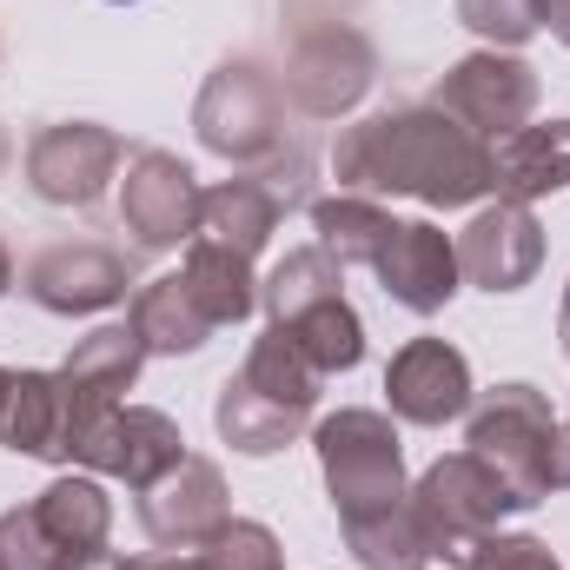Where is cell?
<instances>
[{
  "label": "cell",
  "mask_w": 570,
  "mask_h": 570,
  "mask_svg": "<svg viewBox=\"0 0 570 570\" xmlns=\"http://www.w3.org/2000/svg\"><path fill=\"white\" fill-rule=\"evenodd\" d=\"M558 332H564V352H570V292H564V318H558Z\"/></svg>",
  "instance_id": "35"
},
{
  "label": "cell",
  "mask_w": 570,
  "mask_h": 570,
  "mask_svg": "<svg viewBox=\"0 0 570 570\" xmlns=\"http://www.w3.org/2000/svg\"><path fill=\"white\" fill-rule=\"evenodd\" d=\"M305 179H312V153L305 146H292V153H273V159H259L253 173H239V179H226V186H213L206 193V206H199V233L193 239H219V246H233V253H259L273 233H279V219L305 199Z\"/></svg>",
  "instance_id": "8"
},
{
  "label": "cell",
  "mask_w": 570,
  "mask_h": 570,
  "mask_svg": "<svg viewBox=\"0 0 570 570\" xmlns=\"http://www.w3.org/2000/svg\"><path fill=\"white\" fill-rule=\"evenodd\" d=\"M338 193L358 199H425V206H471L491 193V146L464 134L444 107H385L345 127L332 146Z\"/></svg>",
  "instance_id": "1"
},
{
  "label": "cell",
  "mask_w": 570,
  "mask_h": 570,
  "mask_svg": "<svg viewBox=\"0 0 570 570\" xmlns=\"http://www.w3.org/2000/svg\"><path fill=\"white\" fill-rule=\"evenodd\" d=\"M0 444H7V451H20V458L67 464L53 372H13V385H7V399H0Z\"/></svg>",
  "instance_id": "23"
},
{
  "label": "cell",
  "mask_w": 570,
  "mask_h": 570,
  "mask_svg": "<svg viewBox=\"0 0 570 570\" xmlns=\"http://www.w3.org/2000/svg\"><path fill=\"white\" fill-rule=\"evenodd\" d=\"M199 206H206V193H199V179H193V166H186L179 153H166V146H134V153H127L120 219H127L134 246H146V253H166V246H179V239L193 246Z\"/></svg>",
  "instance_id": "13"
},
{
  "label": "cell",
  "mask_w": 570,
  "mask_h": 570,
  "mask_svg": "<svg viewBox=\"0 0 570 570\" xmlns=\"http://www.w3.org/2000/svg\"><path fill=\"white\" fill-rule=\"evenodd\" d=\"M199 140L233 166H259L285 146V80L266 73L259 60H226L213 67V80L199 87L193 107Z\"/></svg>",
  "instance_id": "7"
},
{
  "label": "cell",
  "mask_w": 570,
  "mask_h": 570,
  "mask_svg": "<svg viewBox=\"0 0 570 570\" xmlns=\"http://www.w3.org/2000/svg\"><path fill=\"white\" fill-rule=\"evenodd\" d=\"M134 332H140L146 352H166V358H179V352H199L219 325L199 312V298L186 292L179 273H166V279L140 285V298H134V318H127Z\"/></svg>",
  "instance_id": "22"
},
{
  "label": "cell",
  "mask_w": 570,
  "mask_h": 570,
  "mask_svg": "<svg viewBox=\"0 0 570 570\" xmlns=\"http://www.w3.org/2000/svg\"><path fill=\"white\" fill-rule=\"evenodd\" d=\"M385 226H392V213L379 199H358V193L312 199V233L338 266H372V246L385 239Z\"/></svg>",
  "instance_id": "25"
},
{
  "label": "cell",
  "mask_w": 570,
  "mask_h": 570,
  "mask_svg": "<svg viewBox=\"0 0 570 570\" xmlns=\"http://www.w3.org/2000/svg\"><path fill=\"white\" fill-rule=\"evenodd\" d=\"M345 544H352V558L365 570H425L431 564V544H425V531H419V518H412V491H405L399 511L345 524Z\"/></svg>",
  "instance_id": "26"
},
{
  "label": "cell",
  "mask_w": 570,
  "mask_h": 570,
  "mask_svg": "<svg viewBox=\"0 0 570 570\" xmlns=\"http://www.w3.org/2000/svg\"><path fill=\"white\" fill-rule=\"evenodd\" d=\"M279 332L318 365V379L352 372V365L365 358V325H358V312L345 305V292H338V298H318V305H305V312H292V318H279Z\"/></svg>",
  "instance_id": "24"
},
{
  "label": "cell",
  "mask_w": 570,
  "mask_h": 570,
  "mask_svg": "<svg viewBox=\"0 0 570 570\" xmlns=\"http://www.w3.org/2000/svg\"><path fill=\"white\" fill-rule=\"evenodd\" d=\"M179 279H186V292L199 298V312H206L213 325H239V318H253V305H259L253 259L233 253V246H219V239H193Z\"/></svg>",
  "instance_id": "21"
},
{
  "label": "cell",
  "mask_w": 570,
  "mask_h": 570,
  "mask_svg": "<svg viewBox=\"0 0 570 570\" xmlns=\"http://www.w3.org/2000/svg\"><path fill=\"white\" fill-rule=\"evenodd\" d=\"M372 273L385 285V298H399L405 312H444L451 292H458V239H444L431 219H392L385 239L372 246Z\"/></svg>",
  "instance_id": "16"
},
{
  "label": "cell",
  "mask_w": 570,
  "mask_h": 570,
  "mask_svg": "<svg viewBox=\"0 0 570 570\" xmlns=\"http://www.w3.org/2000/svg\"><path fill=\"white\" fill-rule=\"evenodd\" d=\"M13 285V253H7V239H0V292Z\"/></svg>",
  "instance_id": "33"
},
{
  "label": "cell",
  "mask_w": 570,
  "mask_h": 570,
  "mask_svg": "<svg viewBox=\"0 0 570 570\" xmlns=\"http://www.w3.org/2000/svg\"><path fill=\"white\" fill-rule=\"evenodd\" d=\"M279 80H285V100L305 120H338V114H352L372 94L379 53H372V40L358 27H312V33L292 40Z\"/></svg>",
  "instance_id": "11"
},
{
  "label": "cell",
  "mask_w": 570,
  "mask_h": 570,
  "mask_svg": "<svg viewBox=\"0 0 570 570\" xmlns=\"http://www.w3.org/2000/svg\"><path fill=\"white\" fill-rule=\"evenodd\" d=\"M114 570H199L186 551H159V558H127V564H114Z\"/></svg>",
  "instance_id": "31"
},
{
  "label": "cell",
  "mask_w": 570,
  "mask_h": 570,
  "mask_svg": "<svg viewBox=\"0 0 570 570\" xmlns=\"http://www.w3.org/2000/svg\"><path fill=\"white\" fill-rule=\"evenodd\" d=\"M193 564L199 570H285L279 538H273L266 524H253V518H233L206 551H193Z\"/></svg>",
  "instance_id": "29"
},
{
  "label": "cell",
  "mask_w": 570,
  "mask_h": 570,
  "mask_svg": "<svg viewBox=\"0 0 570 570\" xmlns=\"http://www.w3.org/2000/svg\"><path fill=\"white\" fill-rule=\"evenodd\" d=\"M114 538V504L94 478H53L33 504L0 511V570H94Z\"/></svg>",
  "instance_id": "3"
},
{
  "label": "cell",
  "mask_w": 570,
  "mask_h": 570,
  "mask_svg": "<svg viewBox=\"0 0 570 570\" xmlns=\"http://www.w3.org/2000/svg\"><path fill=\"white\" fill-rule=\"evenodd\" d=\"M318 464H325V491L338 524H365L379 511L405 504V464H399V425L385 412H338L312 431Z\"/></svg>",
  "instance_id": "4"
},
{
  "label": "cell",
  "mask_w": 570,
  "mask_h": 570,
  "mask_svg": "<svg viewBox=\"0 0 570 570\" xmlns=\"http://www.w3.org/2000/svg\"><path fill=\"white\" fill-rule=\"evenodd\" d=\"M338 292H345V266H338L325 246H298V253H285L279 266H273V279L259 285L273 325L292 318V312H305V305H318V298H338Z\"/></svg>",
  "instance_id": "27"
},
{
  "label": "cell",
  "mask_w": 570,
  "mask_h": 570,
  "mask_svg": "<svg viewBox=\"0 0 570 570\" xmlns=\"http://www.w3.org/2000/svg\"><path fill=\"white\" fill-rule=\"evenodd\" d=\"M511 511H524V498L478 458V451H451V458H438L425 478L412 484V518H419V531H425L431 558H444V564H458L478 538H491Z\"/></svg>",
  "instance_id": "5"
},
{
  "label": "cell",
  "mask_w": 570,
  "mask_h": 570,
  "mask_svg": "<svg viewBox=\"0 0 570 570\" xmlns=\"http://www.w3.org/2000/svg\"><path fill=\"white\" fill-rule=\"evenodd\" d=\"M127 153L134 146L120 140L114 127H94V120H53V127H40L33 146H27V186H33V199H47V206H94L100 193H107V179L127 166Z\"/></svg>",
  "instance_id": "12"
},
{
  "label": "cell",
  "mask_w": 570,
  "mask_h": 570,
  "mask_svg": "<svg viewBox=\"0 0 570 570\" xmlns=\"http://www.w3.org/2000/svg\"><path fill=\"white\" fill-rule=\"evenodd\" d=\"M544 27H551V33L570 47V0H544Z\"/></svg>",
  "instance_id": "32"
},
{
  "label": "cell",
  "mask_w": 570,
  "mask_h": 570,
  "mask_svg": "<svg viewBox=\"0 0 570 570\" xmlns=\"http://www.w3.org/2000/svg\"><path fill=\"white\" fill-rule=\"evenodd\" d=\"M233 524V504H226V478L213 458H179L159 484L140 491V531L159 551H206L219 531Z\"/></svg>",
  "instance_id": "14"
},
{
  "label": "cell",
  "mask_w": 570,
  "mask_h": 570,
  "mask_svg": "<svg viewBox=\"0 0 570 570\" xmlns=\"http://www.w3.org/2000/svg\"><path fill=\"white\" fill-rule=\"evenodd\" d=\"M538 266H544V226L518 199L484 206L458 233V273L471 285H484V292H518V285L538 279Z\"/></svg>",
  "instance_id": "18"
},
{
  "label": "cell",
  "mask_w": 570,
  "mask_h": 570,
  "mask_svg": "<svg viewBox=\"0 0 570 570\" xmlns=\"http://www.w3.org/2000/svg\"><path fill=\"white\" fill-rule=\"evenodd\" d=\"M7 159H13V140H7V127H0V173H7Z\"/></svg>",
  "instance_id": "34"
},
{
  "label": "cell",
  "mask_w": 570,
  "mask_h": 570,
  "mask_svg": "<svg viewBox=\"0 0 570 570\" xmlns=\"http://www.w3.org/2000/svg\"><path fill=\"white\" fill-rule=\"evenodd\" d=\"M127 285H134V253L107 246V239H60L27 266V298L40 312H60V318L120 305Z\"/></svg>",
  "instance_id": "15"
},
{
  "label": "cell",
  "mask_w": 570,
  "mask_h": 570,
  "mask_svg": "<svg viewBox=\"0 0 570 570\" xmlns=\"http://www.w3.org/2000/svg\"><path fill=\"white\" fill-rule=\"evenodd\" d=\"M464 444L531 504L551 498V451H558V419H551V399L538 385H491L471 412Z\"/></svg>",
  "instance_id": "6"
},
{
  "label": "cell",
  "mask_w": 570,
  "mask_h": 570,
  "mask_svg": "<svg viewBox=\"0 0 570 570\" xmlns=\"http://www.w3.org/2000/svg\"><path fill=\"white\" fill-rule=\"evenodd\" d=\"M385 399L405 425H451L471 412V365L458 345L444 338H412L392 365H385Z\"/></svg>",
  "instance_id": "19"
},
{
  "label": "cell",
  "mask_w": 570,
  "mask_h": 570,
  "mask_svg": "<svg viewBox=\"0 0 570 570\" xmlns=\"http://www.w3.org/2000/svg\"><path fill=\"white\" fill-rule=\"evenodd\" d=\"M114 7H134V0H114Z\"/></svg>",
  "instance_id": "37"
},
{
  "label": "cell",
  "mask_w": 570,
  "mask_h": 570,
  "mask_svg": "<svg viewBox=\"0 0 570 570\" xmlns=\"http://www.w3.org/2000/svg\"><path fill=\"white\" fill-rule=\"evenodd\" d=\"M458 20H464L484 47L511 53V47H524V40L544 27V0H458Z\"/></svg>",
  "instance_id": "28"
},
{
  "label": "cell",
  "mask_w": 570,
  "mask_h": 570,
  "mask_svg": "<svg viewBox=\"0 0 570 570\" xmlns=\"http://www.w3.org/2000/svg\"><path fill=\"white\" fill-rule=\"evenodd\" d=\"M7 385H13V372H7V365H0V399H7Z\"/></svg>",
  "instance_id": "36"
},
{
  "label": "cell",
  "mask_w": 570,
  "mask_h": 570,
  "mask_svg": "<svg viewBox=\"0 0 570 570\" xmlns=\"http://www.w3.org/2000/svg\"><path fill=\"white\" fill-rule=\"evenodd\" d=\"M140 365H146V345H140L134 325H100V332H87V338L67 352V365L53 372L60 444H67V458L87 444V431L100 425L107 412H120V399L134 392Z\"/></svg>",
  "instance_id": "9"
},
{
  "label": "cell",
  "mask_w": 570,
  "mask_h": 570,
  "mask_svg": "<svg viewBox=\"0 0 570 570\" xmlns=\"http://www.w3.org/2000/svg\"><path fill=\"white\" fill-rule=\"evenodd\" d=\"M179 458H186V438H179V425H173L166 412H153V405H120V412H107L100 425L87 431V444L73 451V464L107 471V478H120L127 491L159 484Z\"/></svg>",
  "instance_id": "17"
},
{
  "label": "cell",
  "mask_w": 570,
  "mask_h": 570,
  "mask_svg": "<svg viewBox=\"0 0 570 570\" xmlns=\"http://www.w3.org/2000/svg\"><path fill=\"white\" fill-rule=\"evenodd\" d=\"M431 107H444L464 134H478L484 146H498V140H511L518 127H531V114H538V67L518 60V53H498V47L464 53V60L438 80Z\"/></svg>",
  "instance_id": "10"
},
{
  "label": "cell",
  "mask_w": 570,
  "mask_h": 570,
  "mask_svg": "<svg viewBox=\"0 0 570 570\" xmlns=\"http://www.w3.org/2000/svg\"><path fill=\"white\" fill-rule=\"evenodd\" d=\"M458 570H564L551 558V544L544 538H504V531H491V538H478Z\"/></svg>",
  "instance_id": "30"
},
{
  "label": "cell",
  "mask_w": 570,
  "mask_h": 570,
  "mask_svg": "<svg viewBox=\"0 0 570 570\" xmlns=\"http://www.w3.org/2000/svg\"><path fill=\"white\" fill-rule=\"evenodd\" d=\"M318 365L285 338L279 325H266V338L246 352V365L226 379L219 405H213V425L233 451L246 458H266L285 451L298 431L312 425V405H318Z\"/></svg>",
  "instance_id": "2"
},
{
  "label": "cell",
  "mask_w": 570,
  "mask_h": 570,
  "mask_svg": "<svg viewBox=\"0 0 570 570\" xmlns=\"http://www.w3.org/2000/svg\"><path fill=\"white\" fill-rule=\"evenodd\" d=\"M570 186V120H544V127H518L511 140L491 146V193L498 199H544Z\"/></svg>",
  "instance_id": "20"
}]
</instances>
